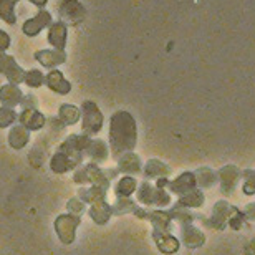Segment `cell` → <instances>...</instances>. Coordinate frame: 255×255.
Listing matches in <instances>:
<instances>
[{"instance_id": "cell-23", "label": "cell", "mask_w": 255, "mask_h": 255, "mask_svg": "<svg viewBox=\"0 0 255 255\" xmlns=\"http://www.w3.org/2000/svg\"><path fill=\"white\" fill-rule=\"evenodd\" d=\"M182 241L187 247H199L204 242V236L201 232H197V229L189 227L182 232Z\"/></svg>"}, {"instance_id": "cell-17", "label": "cell", "mask_w": 255, "mask_h": 255, "mask_svg": "<svg viewBox=\"0 0 255 255\" xmlns=\"http://www.w3.org/2000/svg\"><path fill=\"white\" fill-rule=\"evenodd\" d=\"M136 191V179L131 176H125L116 182L115 194L116 197H129L132 192Z\"/></svg>"}, {"instance_id": "cell-19", "label": "cell", "mask_w": 255, "mask_h": 255, "mask_svg": "<svg viewBox=\"0 0 255 255\" xmlns=\"http://www.w3.org/2000/svg\"><path fill=\"white\" fill-rule=\"evenodd\" d=\"M144 174L149 177V179H156V177H162V176H166V174H169V169L162 164V162L159 161H156V159H152L149 161L146 164L144 167Z\"/></svg>"}, {"instance_id": "cell-22", "label": "cell", "mask_w": 255, "mask_h": 255, "mask_svg": "<svg viewBox=\"0 0 255 255\" xmlns=\"http://www.w3.org/2000/svg\"><path fill=\"white\" fill-rule=\"evenodd\" d=\"M194 182H196V179L192 177V174H182L181 177H177V179L171 184V189L174 192H189L192 191L194 187Z\"/></svg>"}, {"instance_id": "cell-4", "label": "cell", "mask_w": 255, "mask_h": 255, "mask_svg": "<svg viewBox=\"0 0 255 255\" xmlns=\"http://www.w3.org/2000/svg\"><path fill=\"white\" fill-rule=\"evenodd\" d=\"M81 224V217L80 216H73V214H62V216L57 217L53 227H55V234H57L58 241L63 244V246H70V244L75 242L76 239V229Z\"/></svg>"}, {"instance_id": "cell-21", "label": "cell", "mask_w": 255, "mask_h": 255, "mask_svg": "<svg viewBox=\"0 0 255 255\" xmlns=\"http://www.w3.org/2000/svg\"><path fill=\"white\" fill-rule=\"evenodd\" d=\"M154 239L157 242V247H159V251L166 252V254H172L177 251V247H179V244L174 237H169V236H161V234H154Z\"/></svg>"}, {"instance_id": "cell-5", "label": "cell", "mask_w": 255, "mask_h": 255, "mask_svg": "<svg viewBox=\"0 0 255 255\" xmlns=\"http://www.w3.org/2000/svg\"><path fill=\"white\" fill-rule=\"evenodd\" d=\"M137 201L142 204H154V206H166L169 204L171 197L169 194H166L164 191L156 189L147 182H142L139 191H137Z\"/></svg>"}, {"instance_id": "cell-24", "label": "cell", "mask_w": 255, "mask_h": 255, "mask_svg": "<svg viewBox=\"0 0 255 255\" xmlns=\"http://www.w3.org/2000/svg\"><path fill=\"white\" fill-rule=\"evenodd\" d=\"M37 58L40 63H43L45 66H55L58 63H62L65 60V55H57V52H43V53H37Z\"/></svg>"}, {"instance_id": "cell-13", "label": "cell", "mask_w": 255, "mask_h": 255, "mask_svg": "<svg viewBox=\"0 0 255 255\" xmlns=\"http://www.w3.org/2000/svg\"><path fill=\"white\" fill-rule=\"evenodd\" d=\"M50 169H52L55 174H66V172H70V171H75L76 164L63 151H57L52 156V159H50Z\"/></svg>"}, {"instance_id": "cell-27", "label": "cell", "mask_w": 255, "mask_h": 255, "mask_svg": "<svg viewBox=\"0 0 255 255\" xmlns=\"http://www.w3.org/2000/svg\"><path fill=\"white\" fill-rule=\"evenodd\" d=\"M25 81H27V85L28 86H32V88H38L40 85H43V75H42V71H38V70H32V71H28L27 75H25Z\"/></svg>"}, {"instance_id": "cell-10", "label": "cell", "mask_w": 255, "mask_h": 255, "mask_svg": "<svg viewBox=\"0 0 255 255\" xmlns=\"http://www.w3.org/2000/svg\"><path fill=\"white\" fill-rule=\"evenodd\" d=\"M18 123L27 128L30 132L38 131L45 126V116L37 110H23L18 115Z\"/></svg>"}, {"instance_id": "cell-9", "label": "cell", "mask_w": 255, "mask_h": 255, "mask_svg": "<svg viewBox=\"0 0 255 255\" xmlns=\"http://www.w3.org/2000/svg\"><path fill=\"white\" fill-rule=\"evenodd\" d=\"M118 172L120 174H126V176H132V174H137L141 172V161L134 152L129 151V152H125L123 156H120L118 159Z\"/></svg>"}, {"instance_id": "cell-11", "label": "cell", "mask_w": 255, "mask_h": 255, "mask_svg": "<svg viewBox=\"0 0 255 255\" xmlns=\"http://www.w3.org/2000/svg\"><path fill=\"white\" fill-rule=\"evenodd\" d=\"M106 196H108V191L103 189V187L98 186H81L78 189V197L83 204H96L101 201H106Z\"/></svg>"}, {"instance_id": "cell-28", "label": "cell", "mask_w": 255, "mask_h": 255, "mask_svg": "<svg viewBox=\"0 0 255 255\" xmlns=\"http://www.w3.org/2000/svg\"><path fill=\"white\" fill-rule=\"evenodd\" d=\"M8 47V37L3 32H0V52Z\"/></svg>"}, {"instance_id": "cell-3", "label": "cell", "mask_w": 255, "mask_h": 255, "mask_svg": "<svg viewBox=\"0 0 255 255\" xmlns=\"http://www.w3.org/2000/svg\"><path fill=\"white\" fill-rule=\"evenodd\" d=\"M103 128V115L93 101H85L81 105V129L86 136H96Z\"/></svg>"}, {"instance_id": "cell-20", "label": "cell", "mask_w": 255, "mask_h": 255, "mask_svg": "<svg viewBox=\"0 0 255 255\" xmlns=\"http://www.w3.org/2000/svg\"><path fill=\"white\" fill-rule=\"evenodd\" d=\"M113 216H121V214H128V212H134L137 206L134 201H131L129 197H118L113 206Z\"/></svg>"}, {"instance_id": "cell-7", "label": "cell", "mask_w": 255, "mask_h": 255, "mask_svg": "<svg viewBox=\"0 0 255 255\" xmlns=\"http://www.w3.org/2000/svg\"><path fill=\"white\" fill-rule=\"evenodd\" d=\"M88 214L96 226H106L110 222V219L113 217V207L110 206L106 201L91 204L88 209Z\"/></svg>"}, {"instance_id": "cell-6", "label": "cell", "mask_w": 255, "mask_h": 255, "mask_svg": "<svg viewBox=\"0 0 255 255\" xmlns=\"http://www.w3.org/2000/svg\"><path fill=\"white\" fill-rule=\"evenodd\" d=\"M85 157L95 164H103L110 157V147L103 139H90L88 146L85 147Z\"/></svg>"}, {"instance_id": "cell-14", "label": "cell", "mask_w": 255, "mask_h": 255, "mask_svg": "<svg viewBox=\"0 0 255 255\" xmlns=\"http://www.w3.org/2000/svg\"><path fill=\"white\" fill-rule=\"evenodd\" d=\"M22 100H23V95L17 85L8 83L0 88V101H2L3 106H7V108H13V106L20 105Z\"/></svg>"}, {"instance_id": "cell-12", "label": "cell", "mask_w": 255, "mask_h": 255, "mask_svg": "<svg viewBox=\"0 0 255 255\" xmlns=\"http://www.w3.org/2000/svg\"><path fill=\"white\" fill-rule=\"evenodd\" d=\"M30 142V131L27 129L25 126L22 125H15L12 126V129L8 132V144L12 149H23L25 146H27Z\"/></svg>"}, {"instance_id": "cell-26", "label": "cell", "mask_w": 255, "mask_h": 255, "mask_svg": "<svg viewBox=\"0 0 255 255\" xmlns=\"http://www.w3.org/2000/svg\"><path fill=\"white\" fill-rule=\"evenodd\" d=\"M66 211H68V214H73V216H83L86 211V204L81 202L78 197H71L66 202Z\"/></svg>"}, {"instance_id": "cell-25", "label": "cell", "mask_w": 255, "mask_h": 255, "mask_svg": "<svg viewBox=\"0 0 255 255\" xmlns=\"http://www.w3.org/2000/svg\"><path fill=\"white\" fill-rule=\"evenodd\" d=\"M17 120H18V116L15 113L13 108H7V106H2V108H0V128L12 126Z\"/></svg>"}, {"instance_id": "cell-15", "label": "cell", "mask_w": 255, "mask_h": 255, "mask_svg": "<svg viewBox=\"0 0 255 255\" xmlns=\"http://www.w3.org/2000/svg\"><path fill=\"white\" fill-rule=\"evenodd\" d=\"M45 81H47V86L50 90L57 91V93H60V95H66L71 90V85L63 78V75L60 73V71H57V70L50 71L48 76L45 78Z\"/></svg>"}, {"instance_id": "cell-1", "label": "cell", "mask_w": 255, "mask_h": 255, "mask_svg": "<svg viewBox=\"0 0 255 255\" xmlns=\"http://www.w3.org/2000/svg\"><path fill=\"white\" fill-rule=\"evenodd\" d=\"M137 129L134 118L128 111H116L110 121V154L118 159L125 152L134 149Z\"/></svg>"}, {"instance_id": "cell-2", "label": "cell", "mask_w": 255, "mask_h": 255, "mask_svg": "<svg viewBox=\"0 0 255 255\" xmlns=\"http://www.w3.org/2000/svg\"><path fill=\"white\" fill-rule=\"evenodd\" d=\"M118 169H108V167H101L95 162H85L80 164L73 171V182L80 186H98L108 191L111 186V181L118 177Z\"/></svg>"}, {"instance_id": "cell-16", "label": "cell", "mask_w": 255, "mask_h": 255, "mask_svg": "<svg viewBox=\"0 0 255 255\" xmlns=\"http://www.w3.org/2000/svg\"><path fill=\"white\" fill-rule=\"evenodd\" d=\"M58 118L63 123V126L75 125V123H78L81 118V111L73 105H62L58 111Z\"/></svg>"}, {"instance_id": "cell-18", "label": "cell", "mask_w": 255, "mask_h": 255, "mask_svg": "<svg viewBox=\"0 0 255 255\" xmlns=\"http://www.w3.org/2000/svg\"><path fill=\"white\" fill-rule=\"evenodd\" d=\"M48 22H50V15L47 12H42L37 18H33V20H30V22L25 23L23 30L27 35H37L40 32V28L45 27Z\"/></svg>"}, {"instance_id": "cell-8", "label": "cell", "mask_w": 255, "mask_h": 255, "mask_svg": "<svg viewBox=\"0 0 255 255\" xmlns=\"http://www.w3.org/2000/svg\"><path fill=\"white\" fill-rule=\"evenodd\" d=\"M0 73L7 76L12 85H18L25 78L23 70L13 62L12 57H0Z\"/></svg>"}]
</instances>
